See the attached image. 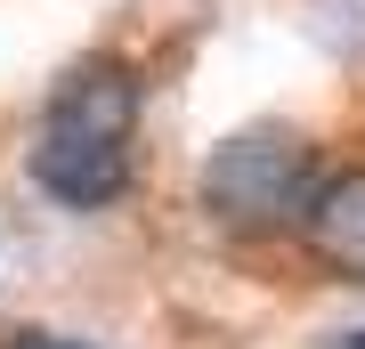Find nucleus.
Here are the masks:
<instances>
[{
    "mask_svg": "<svg viewBox=\"0 0 365 349\" xmlns=\"http://www.w3.org/2000/svg\"><path fill=\"white\" fill-rule=\"evenodd\" d=\"M317 146L284 122H252L227 130L220 146L195 171V203L220 236H292L309 220V195H317Z\"/></svg>",
    "mask_w": 365,
    "mask_h": 349,
    "instance_id": "nucleus-1",
    "label": "nucleus"
},
{
    "mask_svg": "<svg viewBox=\"0 0 365 349\" xmlns=\"http://www.w3.org/2000/svg\"><path fill=\"white\" fill-rule=\"evenodd\" d=\"M25 171H33V187L49 195V203H66V211H106L138 179L130 138H90V130H49V122L33 130Z\"/></svg>",
    "mask_w": 365,
    "mask_h": 349,
    "instance_id": "nucleus-2",
    "label": "nucleus"
},
{
    "mask_svg": "<svg viewBox=\"0 0 365 349\" xmlns=\"http://www.w3.org/2000/svg\"><path fill=\"white\" fill-rule=\"evenodd\" d=\"M138 65L130 57H81L73 74H57L41 122L49 130H90V138H138Z\"/></svg>",
    "mask_w": 365,
    "mask_h": 349,
    "instance_id": "nucleus-3",
    "label": "nucleus"
},
{
    "mask_svg": "<svg viewBox=\"0 0 365 349\" xmlns=\"http://www.w3.org/2000/svg\"><path fill=\"white\" fill-rule=\"evenodd\" d=\"M300 244H309V260L333 268L341 285H365V163L317 179L309 220H300Z\"/></svg>",
    "mask_w": 365,
    "mask_h": 349,
    "instance_id": "nucleus-4",
    "label": "nucleus"
},
{
    "mask_svg": "<svg viewBox=\"0 0 365 349\" xmlns=\"http://www.w3.org/2000/svg\"><path fill=\"white\" fill-rule=\"evenodd\" d=\"M0 349H98V341H73V333H49V325H9Z\"/></svg>",
    "mask_w": 365,
    "mask_h": 349,
    "instance_id": "nucleus-5",
    "label": "nucleus"
},
{
    "mask_svg": "<svg viewBox=\"0 0 365 349\" xmlns=\"http://www.w3.org/2000/svg\"><path fill=\"white\" fill-rule=\"evenodd\" d=\"M325 349H365V325H357V333H333Z\"/></svg>",
    "mask_w": 365,
    "mask_h": 349,
    "instance_id": "nucleus-6",
    "label": "nucleus"
}]
</instances>
